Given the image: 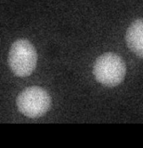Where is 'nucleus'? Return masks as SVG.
I'll return each mask as SVG.
<instances>
[{"mask_svg": "<svg viewBox=\"0 0 143 148\" xmlns=\"http://www.w3.org/2000/svg\"><path fill=\"white\" fill-rule=\"evenodd\" d=\"M126 42L133 53L143 58V18L134 20L129 26L126 33Z\"/></svg>", "mask_w": 143, "mask_h": 148, "instance_id": "4", "label": "nucleus"}, {"mask_svg": "<svg viewBox=\"0 0 143 148\" xmlns=\"http://www.w3.org/2000/svg\"><path fill=\"white\" fill-rule=\"evenodd\" d=\"M36 48L26 39H18L11 46L9 51L8 63L13 73L20 77H28L37 64Z\"/></svg>", "mask_w": 143, "mask_h": 148, "instance_id": "1", "label": "nucleus"}, {"mask_svg": "<svg viewBox=\"0 0 143 148\" xmlns=\"http://www.w3.org/2000/svg\"><path fill=\"white\" fill-rule=\"evenodd\" d=\"M16 102L20 113L35 119L43 116L48 112L51 105V98L43 88L31 86L19 93Z\"/></svg>", "mask_w": 143, "mask_h": 148, "instance_id": "3", "label": "nucleus"}, {"mask_svg": "<svg viewBox=\"0 0 143 148\" xmlns=\"http://www.w3.org/2000/svg\"><path fill=\"white\" fill-rule=\"evenodd\" d=\"M127 72L124 60L118 55L108 52L100 56L93 66L95 79L106 87H115L124 80Z\"/></svg>", "mask_w": 143, "mask_h": 148, "instance_id": "2", "label": "nucleus"}]
</instances>
